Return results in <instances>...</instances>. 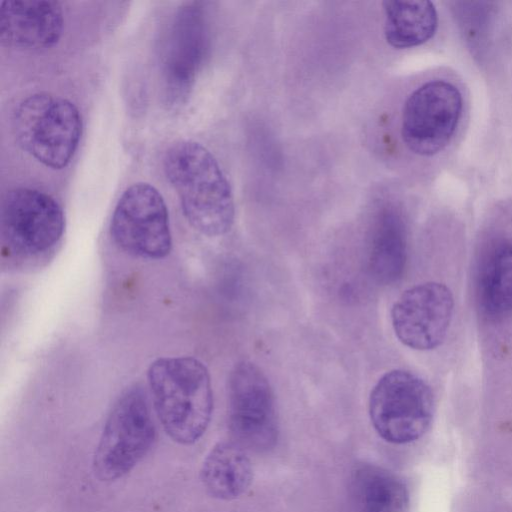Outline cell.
<instances>
[{"mask_svg": "<svg viewBox=\"0 0 512 512\" xmlns=\"http://www.w3.org/2000/svg\"><path fill=\"white\" fill-rule=\"evenodd\" d=\"M163 167L194 229L209 237L231 229L235 216L232 190L210 151L191 140L178 141L166 151Z\"/></svg>", "mask_w": 512, "mask_h": 512, "instance_id": "obj_1", "label": "cell"}, {"mask_svg": "<svg viewBox=\"0 0 512 512\" xmlns=\"http://www.w3.org/2000/svg\"><path fill=\"white\" fill-rule=\"evenodd\" d=\"M147 379L166 434L182 445L198 441L213 412V391L206 366L190 356L161 357L150 364Z\"/></svg>", "mask_w": 512, "mask_h": 512, "instance_id": "obj_2", "label": "cell"}, {"mask_svg": "<svg viewBox=\"0 0 512 512\" xmlns=\"http://www.w3.org/2000/svg\"><path fill=\"white\" fill-rule=\"evenodd\" d=\"M13 130L19 145L52 169L66 167L82 133V119L69 100L49 93L23 99L15 109Z\"/></svg>", "mask_w": 512, "mask_h": 512, "instance_id": "obj_3", "label": "cell"}, {"mask_svg": "<svg viewBox=\"0 0 512 512\" xmlns=\"http://www.w3.org/2000/svg\"><path fill=\"white\" fill-rule=\"evenodd\" d=\"M156 426L146 393L126 389L113 405L93 457L95 476L104 482L128 474L151 450Z\"/></svg>", "mask_w": 512, "mask_h": 512, "instance_id": "obj_4", "label": "cell"}, {"mask_svg": "<svg viewBox=\"0 0 512 512\" xmlns=\"http://www.w3.org/2000/svg\"><path fill=\"white\" fill-rule=\"evenodd\" d=\"M434 410L429 385L412 372L395 369L376 383L369 398V415L378 435L393 444L419 439L428 430Z\"/></svg>", "mask_w": 512, "mask_h": 512, "instance_id": "obj_5", "label": "cell"}, {"mask_svg": "<svg viewBox=\"0 0 512 512\" xmlns=\"http://www.w3.org/2000/svg\"><path fill=\"white\" fill-rule=\"evenodd\" d=\"M64 229L63 210L49 194L16 188L5 195L1 206L3 257L27 260L50 252Z\"/></svg>", "mask_w": 512, "mask_h": 512, "instance_id": "obj_6", "label": "cell"}, {"mask_svg": "<svg viewBox=\"0 0 512 512\" xmlns=\"http://www.w3.org/2000/svg\"><path fill=\"white\" fill-rule=\"evenodd\" d=\"M114 243L134 257L159 260L172 249V234L166 203L149 183L128 187L119 198L110 222Z\"/></svg>", "mask_w": 512, "mask_h": 512, "instance_id": "obj_7", "label": "cell"}, {"mask_svg": "<svg viewBox=\"0 0 512 512\" xmlns=\"http://www.w3.org/2000/svg\"><path fill=\"white\" fill-rule=\"evenodd\" d=\"M208 49L206 17L198 2L180 6L160 45V73L168 105L184 104L193 89Z\"/></svg>", "mask_w": 512, "mask_h": 512, "instance_id": "obj_8", "label": "cell"}, {"mask_svg": "<svg viewBox=\"0 0 512 512\" xmlns=\"http://www.w3.org/2000/svg\"><path fill=\"white\" fill-rule=\"evenodd\" d=\"M462 95L452 83L428 81L407 98L401 135L407 148L419 156H433L451 141L461 118Z\"/></svg>", "mask_w": 512, "mask_h": 512, "instance_id": "obj_9", "label": "cell"}, {"mask_svg": "<svg viewBox=\"0 0 512 512\" xmlns=\"http://www.w3.org/2000/svg\"><path fill=\"white\" fill-rule=\"evenodd\" d=\"M229 425L236 443L254 450L275 444L278 422L273 390L262 370L241 361L228 379Z\"/></svg>", "mask_w": 512, "mask_h": 512, "instance_id": "obj_10", "label": "cell"}, {"mask_svg": "<svg viewBox=\"0 0 512 512\" xmlns=\"http://www.w3.org/2000/svg\"><path fill=\"white\" fill-rule=\"evenodd\" d=\"M453 307L452 293L444 284L415 285L405 290L391 309L395 335L412 349H434L444 341Z\"/></svg>", "mask_w": 512, "mask_h": 512, "instance_id": "obj_11", "label": "cell"}, {"mask_svg": "<svg viewBox=\"0 0 512 512\" xmlns=\"http://www.w3.org/2000/svg\"><path fill=\"white\" fill-rule=\"evenodd\" d=\"M64 27L59 2L46 0L3 1L0 39L2 45L21 50L52 47Z\"/></svg>", "mask_w": 512, "mask_h": 512, "instance_id": "obj_12", "label": "cell"}, {"mask_svg": "<svg viewBox=\"0 0 512 512\" xmlns=\"http://www.w3.org/2000/svg\"><path fill=\"white\" fill-rule=\"evenodd\" d=\"M482 313L501 320L512 313V239L496 238L483 251L476 275Z\"/></svg>", "mask_w": 512, "mask_h": 512, "instance_id": "obj_13", "label": "cell"}, {"mask_svg": "<svg viewBox=\"0 0 512 512\" xmlns=\"http://www.w3.org/2000/svg\"><path fill=\"white\" fill-rule=\"evenodd\" d=\"M407 260L404 222L397 211L386 207L377 215L370 241L368 269L375 281L387 285L398 281Z\"/></svg>", "mask_w": 512, "mask_h": 512, "instance_id": "obj_14", "label": "cell"}, {"mask_svg": "<svg viewBox=\"0 0 512 512\" xmlns=\"http://www.w3.org/2000/svg\"><path fill=\"white\" fill-rule=\"evenodd\" d=\"M201 481L214 498L231 500L249 487L253 473L243 447L236 442H221L205 457L201 468Z\"/></svg>", "mask_w": 512, "mask_h": 512, "instance_id": "obj_15", "label": "cell"}, {"mask_svg": "<svg viewBox=\"0 0 512 512\" xmlns=\"http://www.w3.org/2000/svg\"><path fill=\"white\" fill-rule=\"evenodd\" d=\"M384 35L394 48L419 46L431 39L438 26V14L430 1L393 0L383 2Z\"/></svg>", "mask_w": 512, "mask_h": 512, "instance_id": "obj_16", "label": "cell"}, {"mask_svg": "<svg viewBox=\"0 0 512 512\" xmlns=\"http://www.w3.org/2000/svg\"><path fill=\"white\" fill-rule=\"evenodd\" d=\"M358 512H409V494L393 473L374 466L358 469L353 479Z\"/></svg>", "mask_w": 512, "mask_h": 512, "instance_id": "obj_17", "label": "cell"}]
</instances>
